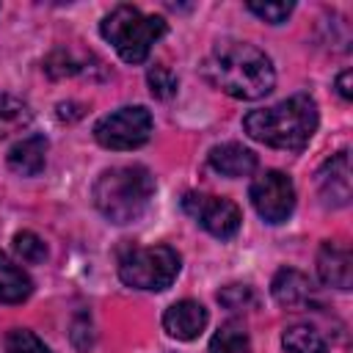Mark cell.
<instances>
[{
  "label": "cell",
  "mask_w": 353,
  "mask_h": 353,
  "mask_svg": "<svg viewBox=\"0 0 353 353\" xmlns=\"http://www.w3.org/2000/svg\"><path fill=\"white\" fill-rule=\"evenodd\" d=\"M201 72L210 85L221 88L234 99H262L276 85L270 58L259 47L234 39L218 41L204 58Z\"/></svg>",
  "instance_id": "6da1fadb"
},
{
  "label": "cell",
  "mask_w": 353,
  "mask_h": 353,
  "mask_svg": "<svg viewBox=\"0 0 353 353\" xmlns=\"http://www.w3.org/2000/svg\"><path fill=\"white\" fill-rule=\"evenodd\" d=\"M317 105L309 94H295L290 99H281L270 108H259L251 110L243 119V130L273 149H284V152H301L314 130H317Z\"/></svg>",
  "instance_id": "7a4b0ae2"
},
{
  "label": "cell",
  "mask_w": 353,
  "mask_h": 353,
  "mask_svg": "<svg viewBox=\"0 0 353 353\" xmlns=\"http://www.w3.org/2000/svg\"><path fill=\"white\" fill-rule=\"evenodd\" d=\"M154 196V176L143 165H116L97 176L94 204L110 223L138 221Z\"/></svg>",
  "instance_id": "3957f363"
},
{
  "label": "cell",
  "mask_w": 353,
  "mask_h": 353,
  "mask_svg": "<svg viewBox=\"0 0 353 353\" xmlns=\"http://www.w3.org/2000/svg\"><path fill=\"white\" fill-rule=\"evenodd\" d=\"M102 39L113 44V50L127 63H143L152 52V44L165 36L168 25L157 14H143L135 6H116L99 25Z\"/></svg>",
  "instance_id": "277c9868"
},
{
  "label": "cell",
  "mask_w": 353,
  "mask_h": 353,
  "mask_svg": "<svg viewBox=\"0 0 353 353\" xmlns=\"http://www.w3.org/2000/svg\"><path fill=\"white\" fill-rule=\"evenodd\" d=\"M182 259L171 245H132L119 256V279L132 290L160 292L179 276Z\"/></svg>",
  "instance_id": "5b68a950"
},
{
  "label": "cell",
  "mask_w": 353,
  "mask_h": 353,
  "mask_svg": "<svg viewBox=\"0 0 353 353\" xmlns=\"http://www.w3.org/2000/svg\"><path fill=\"white\" fill-rule=\"evenodd\" d=\"M152 127H154L152 113L143 105H127V108H119V110L102 116L94 124V138L105 149L124 152V149L143 146L152 135Z\"/></svg>",
  "instance_id": "8992f818"
},
{
  "label": "cell",
  "mask_w": 353,
  "mask_h": 353,
  "mask_svg": "<svg viewBox=\"0 0 353 353\" xmlns=\"http://www.w3.org/2000/svg\"><path fill=\"white\" fill-rule=\"evenodd\" d=\"M251 204L268 223H281L295 210V185L284 171H265L251 182Z\"/></svg>",
  "instance_id": "52a82bcc"
},
{
  "label": "cell",
  "mask_w": 353,
  "mask_h": 353,
  "mask_svg": "<svg viewBox=\"0 0 353 353\" xmlns=\"http://www.w3.org/2000/svg\"><path fill=\"white\" fill-rule=\"evenodd\" d=\"M182 210L212 237H232L240 229V207L232 199L223 196H210V193H185L182 196Z\"/></svg>",
  "instance_id": "ba28073f"
},
{
  "label": "cell",
  "mask_w": 353,
  "mask_h": 353,
  "mask_svg": "<svg viewBox=\"0 0 353 353\" xmlns=\"http://www.w3.org/2000/svg\"><path fill=\"white\" fill-rule=\"evenodd\" d=\"M317 193L325 207H345L350 201V157L347 152L331 154L317 171Z\"/></svg>",
  "instance_id": "9c48e42d"
},
{
  "label": "cell",
  "mask_w": 353,
  "mask_h": 353,
  "mask_svg": "<svg viewBox=\"0 0 353 353\" xmlns=\"http://www.w3.org/2000/svg\"><path fill=\"white\" fill-rule=\"evenodd\" d=\"M317 276L325 287L350 290L353 284V256L345 245L325 240L317 251Z\"/></svg>",
  "instance_id": "30bf717a"
},
{
  "label": "cell",
  "mask_w": 353,
  "mask_h": 353,
  "mask_svg": "<svg viewBox=\"0 0 353 353\" xmlns=\"http://www.w3.org/2000/svg\"><path fill=\"white\" fill-rule=\"evenodd\" d=\"M163 328L174 339H196L207 328V309L199 301H176L163 314Z\"/></svg>",
  "instance_id": "8fae6325"
},
{
  "label": "cell",
  "mask_w": 353,
  "mask_h": 353,
  "mask_svg": "<svg viewBox=\"0 0 353 353\" xmlns=\"http://www.w3.org/2000/svg\"><path fill=\"white\" fill-rule=\"evenodd\" d=\"M270 292H273L276 303L284 306V309L309 306L312 298H314V287H312L309 276L301 273V270H295V268H281V270L273 276Z\"/></svg>",
  "instance_id": "7c38bea8"
},
{
  "label": "cell",
  "mask_w": 353,
  "mask_h": 353,
  "mask_svg": "<svg viewBox=\"0 0 353 353\" xmlns=\"http://www.w3.org/2000/svg\"><path fill=\"white\" fill-rule=\"evenodd\" d=\"M47 138L44 135H28L22 141H17L8 149V168L19 176H36L44 163H47Z\"/></svg>",
  "instance_id": "4fadbf2b"
},
{
  "label": "cell",
  "mask_w": 353,
  "mask_h": 353,
  "mask_svg": "<svg viewBox=\"0 0 353 353\" xmlns=\"http://www.w3.org/2000/svg\"><path fill=\"white\" fill-rule=\"evenodd\" d=\"M210 165L223 176H248L256 171V154L243 143H221L210 149Z\"/></svg>",
  "instance_id": "5bb4252c"
},
{
  "label": "cell",
  "mask_w": 353,
  "mask_h": 353,
  "mask_svg": "<svg viewBox=\"0 0 353 353\" xmlns=\"http://www.w3.org/2000/svg\"><path fill=\"white\" fill-rule=\"evenodd\" d=\"M30 292H33L30 276L0 251V301L3 303H22Z\"/></svg>",
  "instance_id": "9a60e30c"
},
{
  "label": "cell",
  "mask_w": 353,
  "mask_h": 353,
  "mask_svg": "<svg viewBox=\"0 0 353 353\" xmlns=\"http://www.w3.org/2000/svg\"><path fill=\"white\" fill-rule=\"evenodd\" d=\"M281 345L287 353H328L325 339L312 325H290L281 334Z\"/></svg>",
  "instance_id": "2e32d148"
},
{
  "label": "cell",
  "mask_w": 353,
  "mask_h": 353,
  "mask_svg": "<svg viewBox=\"0 0 353 353\" xmlns=\"http://www.w3.org/2000/svg\"><path fill=\"white\" fill-rule=\"evenodd\" d=\"M210 353H254V350L245 328L240 323H226L212 334Z\"/></svg>",
  "instance_id": "e0dca14e"
},
{
  "label": "cell",
  "mask_w": 353,
  "mask_h": 353,
  "mask_svg": "<svg viewBox=\"0 0 353 353\" xmlns=\"http://www.w3.org/2000/svg\"><path fill=\"white\" fill-rule=\"evenodd\" d=\"M30 121V108L14 97H0V135L8 130H19Z\"/></svg>",
  "instance_id": "ac0fdd59"
},
{
  "label": "cell",
  "mask_w": 353,
  "mask_h": 353,
  "mask_svg": "<svg viewBox=\"0 0 353 353\" xmlns=\"http://www.w3.org/2000/svg\"><path fill=\"white\" fill-rule=\"evenodd\" d=\"M14 251H17V256L22 262H30V265L44 262V256H47L44 240L39 234H33V232H17L14 234Z\"/></svg>",
  "instance_id": "d6986e66"
},
{
  "label": "cell",
  "mask_w": 353,
  "mask_h": 353,
  "mask_svg": "<svg viewBox=\"0 0 353 353\" xmlns=\"http://www.w3.org/2000/svg\"><path fill=\"white\" fill-rule=\"evenodd\" d=\"M146 83H149L152 97H157V99H168L176 94V74L163 63H157L146 72Z\"/></svg>",
  "instance_id": "ffe728a7"
},
{
  "label": "cell",
  "mask_w": 353,
  "mask_h": 353,
  "mask_svg": "<svg viewBox=\"0 0 353 353\" xmlns=\"http://www.w3.org/2000/svg\"><path fill=\"white\" fill-rule=\"evenodd\" d=\"M6 353H50L47 345L28 328H14L6 336Z\"/></svg>",
  "instance_id": "44dd1931"
},
{
  "label": "cell",
  "mask_w": 353,
  "mask_h": 353,
  "mask_svg": "<svg viewBox=\"0 0 353 353\" xmlns=\"http://www.w3.org/2000/svg\"><path fill=\"white\" fill-rule=\"evenodd\" d=\"M245 8L270 25H279L292 14V3H256V0H251Z\"/></svg>",
  "instance_id": "7402d4cb"
},
{
  "label": "cell",
  "mask_w": 353,
  "mask_h": 353,
  "mask_svg": "<svg viewBox=\"0 0 353 353\" xmlns=\"http://www.w3.org/2000/svg\"><path fill=\"white\" fill-rule=\"evenodd\" d=\"M218 303H223L226 309H245L248 303H254V292L248 284H229L218 292Z\"/></svg>",
  "instance_id": "603a6c76"
},
{
  "label": "cell",
  "mask_w": 353,
  "mask_h": 353,
  "mask_svg": "<svg viewBox=\"0 0 353 353\" xmlns=\"http://www.w3.org/2000/svg\"><path fill=\"white\" fill-rule=\"evenodd\" d=\"M350 80H353V72H350V69H345V72L336 77V91H339V97H342V99H353Z\"/></svg>",
  "instance_id": "cb8c5ba5"
}]
</instances>
